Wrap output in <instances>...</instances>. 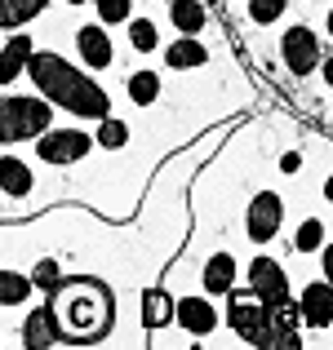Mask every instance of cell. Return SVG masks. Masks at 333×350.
<instances>
[{"instance_id":"obj_3","label":"cell","mask_w":333,"mask_h":350,"mask_svg":"<svg viewBox=\"0 0 333 350\" xmlns=\"http://www.w3.org/2000/svg\"><path fill=\"white\" fill-rule=\"evenodd\" d=\"M53 103L40 94H5L0 98V146L36 142L53 124Z\"/></svg>"},{"instance_id":"obj_35","label":"cell","mask_w":333,"mask_h":350,"mask_svg":"<svg viewBox=\"0 0 333 350\" xmlns=\"http://www.w3.org/2000/svg\"><path fill=\"white\" fill-rule=\"evenodd\" d=\"M0 346H5V333H0Z\"/></svg>"},{"instance_id":"obj_24","label":"cell","mask_w":333,"mask_h":350,"mask_svg":"<svg viewBox=\"0 0 333 350\" xmlns=\"http://www.w3.org/2000/svg\"><path fill=\"white\" fill-rule=\"evenodd\" d=\"M325 239H329V231H325V222H320V217H302L298 231H293V253H298V257L320 253V244H325Z\"/></svg>"},{"instance_id":"obj_36","label":"cell","mask_w":333,"mask_h":350,"mask_svg":"<svg viewBox=\"0 0 333 350\" xmlns=\"http://www.w3.org/2000/svg\"><path fill=\"white\" fill-rule=\"evenodd\" d=\"M164 5H169V0H164Z\"/></svg>"},{"instance_id":"obj_33","label":"cell","mask_w":333,"mask_h":350,"mask_svg":"<svg viewBox=\"0 0 333 350\" xmlns=\"http://www.w3.org/2000/svg\"><path fill=\"white\" fill-rule=\"evenodd\" d=\"M325 31H329V40H333V9L325 14Z\"/></svg>"},{"instance_id":"obj_10","label":"cell","mask_w":333,"mask_h":350,"mask_svg":"<svg viewBox=\"0 0 333 350\" xmlns=\"http://www.w3.org/2000/svg\"><path fill=\"white\" fill-rule=\"evenodd\" d=\"M298 310H302V328H311V333H325V328H333V284H325V280L302 284Z\"/></svg>"},{"instance_id":"obj_27","label":"cell","mask_w":333,"mask_h":350,"mask_svg":"<svg viewBox=\"0 0 333 350\" xmlns=\"http://www.w3.org/2000/svg\"><path fill=\"white\" fill-rule=\"evenodd\" d=\"M98 14V23L103 27H116V23H129L134 18V0H89Z\"/></svg>"},{"instance_id":"obj_15","label":"cell","mask_w":333,"mask_h":350,"mask_svg":"<svg viewBox=\"0 0 333 350\" xmlns=\"http://www.w3.org/2000/svg\"><path fill=\"white\" fill-rule=\"evenodd\" d=\"M32 49H36V36H27V31H14V36L5 40V49H0V89H9V85H14V80L27 71Z\"/></svg>"},{"instance_id":"obj_20","label":"cell","mask_w":333,"mask_h":350,"mask_svg":"<svg viewBox=\"0 0 333 350\" xmlns=\"http://www.w3.org/2000/svg\"><path fill=\"white\" fill-rule=\"evenodd\" d=\"M125 94H129V103H134V107H151L156 98L164 94V80L156 76L151 67H138V71H129V76H125Z\"/></svg>"},{"instance_id":"obj_12","label":"cell","mask_w":333,"mask_h":350,"mask_svg":"<svg viewBox=\"0 0 333 350\" xmlns=\"http://www.w3.org/2000/svg\"><path fill=\"white\" fill-rule=\"evenodd\" d=\"M236 253L231 248H218V253L205 257V266H200V293H209V297H227L231 288H236Z\"/></svg>"},{"instance_id":"obj_26","label":"cell","mask_w":333,"mask_h":350,"mask_svg":"<svg viewBox=\"0 0 333 350\" xmlns=\"http://www.w3.org/2000/svg\"><path fill=\"white\" fill-rule=\"evenodd\" d=\"M27 275H32V288H36V293H45V297H49V293L62 284V266H58V257H40V262H36Z\"/></svg>"},{"instance_id":"obj_30","label":"cell","mask_w":333,"mask_h":350,"mask_svg":"<svg viewBox=\"0 0 333 350\" xmlns=\"http://www.w3.org/2000/svg\"><path fill=\"white\" fill-rule=\"evenodd\" d=\"M280 169H284V173H298V169H302V155H298V151H284Z\"/></svg>"},{"instance_id":"obj_1","label":"cell","mask_w":333,"mask_h":350,"mask_svg":"<svg viewBox=\"0 0 333 350\" xmlns=\"http://www.w3.org/2000/svg\"><path fill=\"white\" fill-rule=\"evenodd\" d=\"M27 80L36 85V94L49 98L58 111L76 116V120H103L111 116V94L103 85H98L94 76H85V67H76V62H67L62 53L53 49H32V58H27Z\"/></svg>"},{"instance_id":"obj_6","label":"cell","mask_w":333,"mask_h":350,"mask_svg":"<svg viewBox=\"0 0 333 350\" xmlns=\"http://www.w3.org/2000/svg\"><path fill=\"white\" fill-rule=\"evenodd\" d=\"M267 319H271V310H267L249 288H231V293H227V328H231V333H236L245 346H258V342H262Z\"/></svg>"},{"instance_id":"obj_8","label":"cell","mask_w":333,"mask_h":350,"mask_svg":"<svg viewBox=\"0 0 333 350\" xmlns=\"http://www.w3.org/2000/svg\"><path fill=\"white\" fill-rule=\"evenodd\" d=\"M280 226H284V200H280V191H258V196L249 200V208H245V235H249V244L267 248L275 235H280Z\"/></svg>"},{"instance_id":"obj_37","label":"cell","mask_w":333,"mask_h":350,"mask_svg":"<svg viewBox=\"0 0 333 350\" xmlns=\"http://www.w3.org/2000/svg\"><path fill=\"white\" fill-rule=\"evenodd\" d=\"M316 5H320V0H316Z\"/></svg>"},{"instance_id":"obj_23","label":"cell","mask_w":333,"mask_h":350,"mask_svg":"<svg viewBox=\"0 0 333 350\" xmlns=\"http://www.w3.org/2000/svg\"><path fill=\"white\" fill-rule=\"evenodd\" d=\"M160 27H156V18H129V49H134V53H143V58H147V53H156V49H160Z\"/></svg>"},{"instance_id":"obj_29","label":"cell","mask_w":333,"mask_h":350,"mask_svg":"<svg viewBox=\"0 0 333 350\" xmlns=\"http://www.w3.org/2000/svg\"><path fill=\"white\" fill-rule=\"evenodd\" d=\"M320 271H325L320 280H325V284H333V244H329V239L320 244Z\"/></svg>"},{"instance_id":"obj_14","label":"cell","mask_w":333,"mask_h":350,"mask_svg":"<svg viewBox=\"0 0 333 350\" xmlns=\"http://www.w3.org/2000/svg\"><path fill=\"white\" fill-rule=\"evenodd\" d=\"M76 53H80V62H85V67H94V71H107L111 62H116V44L107 40L103 23L80 27V31H76Z\"/></svg>"},{"instance_id":"obj_32","label":"cell","mask_w":333,"mask_h":350,"mask_svg":"<svg viewBox=\"0 0 333 350\" xmlns=\"http://www.w3.org/2000/svg\"><path fill=\"white\" fill-rule=\"evenodd\" d=\"M325 200H329V204H333V173H329V178H325Z\"/></svg>"},{"instance_id":"obj_16","label":"cell","mask_w":333,"mask_h":350,"mask_svg":"<svg viewBox=\"0 0 333 350\" xmlns=\"http://www.w3.org/2000/svg\"><path fill=\"white\" fill-rule=\"evenodd\" d=\"M160 58H164L169 71H196V67L209 62V49L200 44V36H178V40L160 44Z\"/></svg>"},{"instance_id":"obj_13","label":"cell","mask_w":333,"mask_h":350,"mask_svg":"<svg viewBox=\"0 0 333 350\" xmlns=\"http://www.w3.org/2000/svg\"><path fill=\"white\" fill-rule=\"evenodd\" d=\"M18 342L27 350H49L62 342V328H58V315H53V306L45 301V306H36L32 315L23 319V328H18Z\"/></svg>"},{"instance_id":"obj_4","label":"cell","mask_w":333,"mask_h":350,"mask_svg":"<svg viewBox=\"0 0 333 350\" xmlns=\"http://www.w3.org/2000/svg\"><path fill=\"white\" fill-rule=\"evenodd\" d=\"M89 151H94V137H89L85 129H58V124H49L40 137H36V160L49 164V169L80 164V160H89Z\"/></svg>"},{"instance_id":"obj_2","label":"cell","mask_w":333,"mask_h":350,"mask_svg":"<svg viewBox=\"0 0 333 350\" xmlns=\"http://www.w3.org/2000/svg\"><path fill=\"white\" fill-rule=\"evenodd\" d=\"M49 306L58 315V328H62V342L67 346H94L116 324V293L103 280H89V275L62 280L49 293Z\"/></svg>"},{"instance_id":"obj_9","label":"cell","mask_w":333,"mask_h":350,"mask_svg":"<svg viewBox=\"0 0 333 350\" xmlns=\"http://www.w3.org/2000/svg\"><path fill=\"white\" fill-rule=\"evenodd\" d=\"M173 324L182 328V342H205L218 328V310L209 293H187V297H173Z\"/></svg>"},{"instance_id":"obj_34","label":"cell","mask_w":333,"mask_h":350,"mask_svg":"<svg viewBox=\"0 0 333 350\" xmlns=\"http://www.w3.org/2000/svg\"><path fill=\"white\" fill-rule=\"evenodd\" d=\"M62 5H89V0H62Z\"/></svg>"},{"instance_id":"obj_7","label":"cell","mask_w":333,"mask_h":350,"mask_svg":"<svg viewBox=\"0 0 333 350\" xmlns=\"http://www.w3.org/2000/svg\"><path fill=\"white\" fill-rule=\"evenodd\" d=\"M249 293H254L258 301H262L267 310H275V306H284V301H293V284H289V275H284V266L275 262V257H267V253H258L254 262H249Z\"/></svg>"},{"instance_id":"obj_19","label":"cell","mask_w":333,"mask_h":350,"mask_svg":"<svg viewBox=\"0 0 333 350\" xmlns=\"http://www.w3.org/2000/svg\"><path fill=\"white\" fill-rule=\"evenodd\" d=\"M169 324H173V297L164 288H143V328L160 333Z\"/></svg>"},{"instance_id":"obj_11","label":"cell","mask_w":333,"mask_h":350,"mask_svg":"<svg viewBox=\"0 0 333 350\" xmlns=\"http://www.w3.org/2000/svg\"><path fill=\"white\" fill-rule=\"evenodd\" d=\"M258 346L298 350V346H302V310L293 306V301L275 306V310H271V319H267V328H262V342H258Z\"/></svg>"},{"instance_id":"obj_5","label":"cell","mask_w":333,"mask_h":350,"mask_svg":"<svg viewBox=\"0 0 333 350\" xmlns=\"http://www.w3.org/2000/svg\"><path fill=\"white\" fill-rule=\"evenodd\" d=\"M320 58H325V40H320L311 27H302V23L284 27V36H280V62H284V71H289L293 80H307L311 71L320 67Z\"/></svg>"},{"instance_id":"obj_18","label":"cell","mask_w":333,"mask_h":350,"mask_svg":"<svg viewBox=\"0 0 333 350\" xmlns=\"http://www.w3.org/2000/svg\"><path fill=\"white\" fill-rule=\"evenodd\" d=\"M169 18L178 36H200L209 27V5L205 0H169Z\"/></svg>"},{"instance_id":"obj_31","label":"cell","mask_w":333,"mask_h":350,"mask_svg":"<svg viewBox=\"0 0 333 350\" xmlns=\"http://www.w3.org/2000/svg\"><path fill=\"white\" fill-rule=\"evenodd\" d=\"M320 80L333 89V53H325V58H320Z\"/></svg>"},{"instance_id":"obj_21","label":"cell","mask_w":333,"mask_h":350,"mask_svg":"<svg viewBox=\"0 0 333 350\" xmlns=\"http://www.w3.org/2000/svg\"><path fill=\"white\" fill-rule=\"evenodd\" d=\"M49 0H0V31H23L32 18L45 14Z\"/></svg>"},{"instance_id":"obj_22","label":"cell","mask_w":333,"mask_h":350,"mask_svg":"<svg viewBox=\"0 0 333 350\" xmlns=\"http://www.w3.org/2000/svg\"><path fill=\"white\" fill-rule=\"evenodd\" d=\"M32 293H36L32 288V275H18V271H5V266H0V310L23 306Z\"/></svg>"},{"instance_id":"obj_25","label":"cell","mask_w":333,"mask_h":350,"mask_svg":"<svg viewBox=\"0 0 333 350\" xmlns=\"http://www.w3.org/2000/svg\"><path fill=\"white\" fill-rule=\"evenodd\" d=\"M94 146H103V151H125L129 146V124L120 116H103L98 120V133H94Z\"/></svg>"},{"instance_id":"obj_28","label":"cell","mask_w":333,"mask_h":350,"mask_svg":"<svg viewBox=\"0 0 333 350\" xmlns=\"http://www.w3.org/2000/svg\"><path fill=\"white\" fill-rule=\"evenodd\" d=\"M284 9H289V0H249V18L258 27H271L275 18H284Z\"/></svg>"},{"instance_id":"obj_17","label":"cell","mask_w":333,"mask_h":350,"mask_svg":"<svg viewBox=\"0 0 333 350\" xmlns=\"http://www.w3.org/2000/svg\"><path fill=\"white\" fill-rule=\"evenodd\" d=\"M32 187H36L32 164L18 160V155H9V151L0 155V196H5V200H27Z\"/></svg>"}]
</instances>
